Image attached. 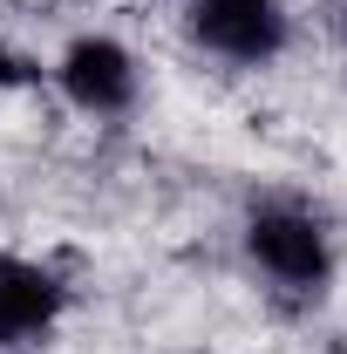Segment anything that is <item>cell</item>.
<instances>
[{
    "label": "cell",
    "mask_w": 347,
    "mask_h": 354,
    "mask_svg": "<svg viewBox=\"0 0 347 354\" xmlns=\"http://www.w3.org/2000/svg\"><path fill=\"white\" fill-rule=\"evenodd\" d=\"M245 259L259 266L286 300H320L334 286L341 252H334V225L306 198H259L245 212Z\"/></svg>",
    "instance_id": "cell-1"
},
{
    "label": "cell",
    "mask_w": 347,
    "mask_h": 354,
    "mask_svg": "<svg viewBox=\"0 0 347 354\" xmlns=\"http://www.w3.org/2000/svg\"><path fill=\"white\" fill-rule=\"evenodd\" d=\"M184 28L225 68H265V62H279L286 41H293L286 0H191L184 7Z\"/></svg>",
    "instance_id": "cell-2"
},
{
    "label": "cell",
    "mask_w": 347,
    "mask_h": 354,
    "mask_svg": "<svg viewBox=\"0 0 347 354\" xmlns=\"http://www.w3.org/2000/svg\"><path fill=\"white\" fill-rule=\"evenodd\" d=\"M55 88L68 95V109L109 123V116H130L136 109L143 68H136V55L116 35H75V41L55 55Z\"/></svg>",
    "instance_id": "cell-3"
},
{
    "label": "cell",
    "mask_w": 347,
    "mask_h": 354,
    "mask_svg": "<svg viewBox=\"0 0 347 354\" xmlns=\"http://www.w3.org/2000/svg\"><path fill=\"white\" fill-rule=\"evenodd\" d=\"M68 313V286L62 272L28 252H0V354H21L48 341Z\"/></svg>",
    "instance_id": "cell-4"
},
{
    "label": "cell",
    "mask_w": 347,
    "mask_h": 354,
    "mask_svg": "<svg viewBox=\"0 0 347 354\" xmlns=\"http://www.w3.org/2000/svg\"><path fill=\"white\" fill-rule=\"evenodd\" d=\"M21 75H28V68H21V55H14V48H7V35H0V88H14Z\"/></svg>",
    "instance_id": "cell-5"
},
{
    "label": "cell",
    "mask_w": 347,
    "mask_h": 354,
    "mask_svg": "<svg viewBox=\"0 0 347 354\" xmlns=\"http://www.w3.org/2000/svg\"><path fill=\"white\" fill-rule=\"evenodd\" d=\"M327 28H334V41L347 48V0H327Z\"/></svg>",
    "instance_id": "cell-6"
}]
</instances>
